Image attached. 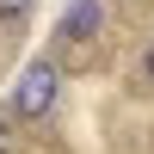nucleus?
<instances>
[{"instance_id":"obj_1","label":"nucleus","mask_w":154,"mask_h":154,"mask_svg":"<svg viewBox=\"0 0 154 154\" xmlns=\"http://www.w3.org/2000/svg\"><path fill=\"white\" fill-rule=\"evenodd\" d=\"M56 93H62V68H56L49 56H37L31 68L19 74V86H12V99H6L12 123H37V117H49V111H56Z\"/></svg>"},{"instance_id":"obj_3","label":"nucleus","mask_w":154,"mask_h":154,"mask_svg":"<svg viewBox=\"0 0 154 154\" xmlns=\"http://www.w3.org/2000/svg\"><path fill=\"white\" fill-rule=\"evenodd\" d=\"M142 86H148V93H154V43L142 49Z\"/></svg>"},{"instance_id":"obj_2","label":"nucleus","mask_w":154,"mask_h":154,"mask_svg":"<svg viewBox=\"0 0 154 154\" xmlns=\"http://www.w3.org/2000/svg\"><path fill=\"white\" fill-rule=\"evenodd\" d=\"M56 31L74 37V43H93V37L105 31V6H99V0H68V12H62Z\"/></svg>"},{"instance_id":"obj_5","label":"nucleus","mask_w":154,"mask_h":154,"mask_svg":"<svg viewBox=\"0 0 154 154\" xmlns=\"http://www.w3.org/2000/svg\"><path fill=\"white\" fill-rule=\"evenodd\" d=\"M0 154H19V136H6V123H0Z\"/></svg>"},{"instance_id":"obj_4","label":"nucleus","mask_w":154,"mask_h":154,"mask_svg":"<svg viewBox=\"0 0 154 154\" xmlns=\"http://www.w3.org/2000/svg\"><path fill=\"white\" fill-rule=\"evenodd\" d=\"M25 6H31V0H0V19H19Z\"/></svg>"}]
</instances>
